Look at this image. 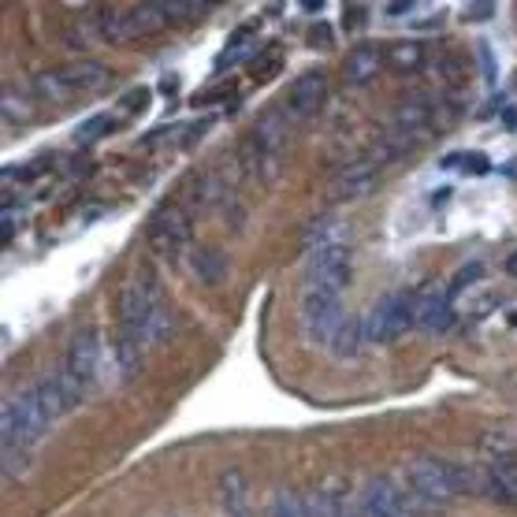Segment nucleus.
I'll use <instances>...</instances> for the list:
<instances>
[{
	"label": "nucleus",
	"instance_id": "27",
	"mask_svg": "<svg viewBox=\"0 0 517 517\" xmlns=\"http://www.w3.org/2000/svg\"><path fill=\"white\" fill-rule=\"evenodd\" d=\"M30 116V101H19V90H4V120H27Z\"/></svg>",
	"mask_w": 517,
	"mask_h": 517
},
{
	"label": "nucleus",
	"instance_id": "11",
	"mask_svg": "<svg viewBox=\"0 0 517 517\" xmlns=\"http://www.w3.org/2000/svg\"><path fill=\"white\" fill-rule=\"evenodd\" d=\"M358 517H417L395 477H369L354 495Z\"/></svg>",
	"mask_w": 517,
	"mask_h": 517
},
{
	"label": "nucleus",
	"instance_id": "19",
	"mask_svg": "<svg viewBox=\"0 0 517 517\" xmlns=\"http://www.w3.org/2000/svg\"><path fill=\"white\" fill-rule=\"evenodd\" d=\"M190 268H194V276H198L201 287H220L227 279V257L224 250H216V246H201V250H194V257H190Z\"/></svg>",
	"mask_w": 517,
	"mask_h": 517
},
{
	"label": "nucleus",
	"instance_id": "15",
	"mask_svg": "<svg viewBox=\"0 0 517 517\" xmlns=\"http://www.w3.org/2000/svg\"><path fill=\"white\" fill-rule=\"evenodd\" d=\"M328 101V79L324 71H305L302 79L294 82L291 93H287V120L302 123L309 116H317L320 108Z\"/></svg>",
	"mask_w": 517,
	"mask_h": 517
},
{
	"label": "nucleus",
	"instance_id": "2",
	"mask_svg": "<svg viewBox=\"0 0 517 517\" xmlns=\"http://www.w3.org/2000/svg\"><path fill=\"white\" fill-rule=\"evenodd\" d=\"M168 332H172V320L160 302L157 279L149 272H138L120 291V343H116V350H120L123 372H131L149 346L160 343Z\"/></svg>",
	"mask_w": 517,
	"mask_h": 517
},
{
	"label": "nucleus",
	"instance_id": "22",
	"mask_svg": "<svg viewBox=\"0 0 517 517\" xmlns=\"http://www.w3.org/2000/svg\"><path fill=\"white\" fill-rule=\"evenodd\" d=\"M361 343H365V324L346 317V324L339 328V335H335L332 350L339 354V358H354V354L361 350Z\"/></svg>",
	"mask_w": 517,
	"mask_h": 517
},
{
	"label": "nucleus",
	"instance_id": "21",
	"mask_svg": "<svg viewBox=\"0 0 517 517\" xmlns=\"http://www.w3.org/2000/svg\"><path fill=\"white\" fill-rule=\"evenodd\" d=\"M220 510L235 517L246 514V480L239 473H224L220 480Z\"/></svg>",
	"mask_w": 517,
	"mask_h": 517
},
{
	"label": "nucleus",
	"instance_id": "1",
	"mask_svg": "<svg viewBox=\"0 0 517 517\" xmlns=\"http://www.w3.org/2000/svg\"><path fill=\"white\" fill-rule=\"evenodd\" d=\"M82 398L64 384V376L53 372L38 384H30L27 391H19L4 402V417H0V432H4V469L8 477H15L23 465H27V454L34 451L49 428L64 417L67 410H75Z\"/></svg>",
	"mask_w": 517,
	"mask_h": 517
},
{
	"label": "nucleus",
	"instance_id": "6",
	"mask_svg": "<svg viewBox=\"0 0 517 517\" xmlns=\"http://www.w3.org/2000/svg\"><path fill=\"white\" fill-rule=\"evenodd\" d=\"M105 82H108L105 64H97V60H75V64L38 71L34 82H30V90H34V97H41V101H56V105H60V101H71V97L101 90Z\"/></svg>",
	"mask_w": 517,
	"mask_h": 517
},
{
	"label": "nucleus",
	"instance_id": "17",
	"mask_svg": "<svg viewBox=\"0 0 517 517\" xmlns=\"http://www.w3.org/2000/svg\"><path fill=\"white\" fill-rule=\"evenodd\" d=\"M309 517H358L354 514V495L343 484H320V488L302 491Z\"/></svg>",
	"mask_w": 517,
	"mask_h": 517
},
{
	"label": "nucleus",
	"instance_id": "23",
	"mask_svg": "<svg viewBox=\"0 0 517 517\" xmlns=\"http://www.w3.org/2000/svg\"><path fill=\"white\" fill-rule=\"evenodd\" d=\"M421 56H425V49L417 41H398L387 49V64L395 71H413V67H421Z\"/></svg>",
	"mask_w": 517,
	"mask_h": 517
},
{
	"label": "nucleus",
	"instance_id": "5",
	"mask_svg": "<svg viewBox=\"0 0 517 517\" xmlns=\"http://www.w3.org/2000/svg\"><path fill=\"white\" fill-rule=\"evenodd\" d=\"M283 149H287V120L276 116V112H268L261 120L253 123V131L242 138V149H239V164L246 179L253 183H268V179H276L279 164H283Z\"/></svg>",
	"mask_w": 517,
	"mask_h": 517
},
{
	"label": "nucleus",
	"instance_id": "8",
	"mask_svg": "<svg viewBox=\"0 0 517 517\" xmlns=\"http://www.w3.org/2000/svg\"><path fill=\"white\" fill-rule=\"evenodd\" d=\"M417 302H421L417 291H398L372 305L369 317L361 320L365 324V343H395L410 328H417Z\"/></svg>",
	"mask_w": 517,
	"mask_h": 517
},
{
	"label": "nucleus",
	"instance_id": "24",
	"mask_svg": "<svg viewBox=\"0 0 517 517\" xmlns=\"http://www.w3.org/2000/svg\"><path fill=\"white\" fill-rule=\"evenodd\" d=\"M268 517H309L305 510V495L302 491H279L272 506H268Z\"/></svg>",
	"mask_w": 517,
	"mask_h": 517
},
{
	"label": "nucleus",
	"instance_id": "30",
	"mask_svg": "<svg viewBox=\"0 0 517 517\" xmlns=\"http://www.w3.org/2000/svg\"><path fill=\"white\" fill-rule=\"evenodd\" d=\"M506 272H510V276H517V253L510 257V261H506Z\"/></svg>",
	"mask_w": 517,
	"mask_h": 517
},
{
	"label": "nucleus",
	"instance_id": "25",
	"mask_svg": "<svg viewBox=\"0 0 517 517\" xmlns=\"http://www.w3.org/2000/svg\"><path fill=\"white\" fill-rule=\"evenodd\" d=\"M108 131H112V116H90L86 123L75 127V142H97Z\"/></svg>",
	"mask_w": 517,
	"mask_h": 517
},
{
	"label": "nucleus",
	"instance_id": "29",
	"mask_svg": "<svg viewBox=\"0 0 517 517\" xmlns=\"http://www.w3.org/2000/svg\"><path fill=\"white\" fill-rule=\"evenodd\" d=\"M149 105V86H138L134 93H127L120 101V108L123 112H138V108H146Z\"/></svg>",
	"mask_w": 517,
	"mask_h": 517
},
{
	"label": "nucleus",
	"instance_id": "7",
	"mask_svg": "<svg viewBox=\"0 0 517 517\" xmlns=\"http://www.w3.org/2000/svg\"><path fill=\"white\" fill-rule=\"evenodd\" d=\"M168 12L164 4H131V8H101L97 12V30L105 41H134L153 38L160 30H168Z\"/></svg>",
	"mask_w": 517,
	"mask_h": 517
},
{
	"label": "nucleus",
	"instance_id": "14",
	"mask_svg": "<svg viewBox=\"0 0 517 517\" xmlns=\"http://www.w3.org/2000/svg\"><path fill=\"white\" fill-rule=\"evenodd\" d=\"M380 172H384V168L376 164V157L350 160L346 168L335 172L328 194H332V201H354V198H361V194H369L372 186H376V179H380Z\"/></svg>",
	"mask_w": 517,
	"mask_h": 517
},
{
	"label": "nucleus",
	"instance_id": "26",
	"mask_svg": "<svg viewBox=\"0 0 517 517\" xmlns=\"http://www.w3.org/2000/svg\"><path fill=\"white\" fill-rule=\"evenodd\" d=\"M480 276H484V265H480V261H473V265H462V272H458V276L451 279V287H447V291H451V298H458L465 287H473Z\"/></svg>",
	"mask_w": 517,
	"mask_h": 517
},
{
	"label": "nucleus",
	"instance_id": "13",
	"mask_svg": "<svg viewBox=\"0 0 517 517\" xmlns=\"http://www.w3.org/2000/svg\"><path fill=\"white\" fill-rule=\"evenodd\" d=\"M149 246L164 257V261H179L183 250L190 246V213L179 205H164L153 220H149Z\"/></svg>",
	"mask_w": 517,
	"mask_h": 517
},
{
	"label": "nucleus",
	"instance_id": "10",
	"mask_svg": "<svg viewBox=\"0 0 517 517\" xmlns=\"http://www.w3.org/2000/svg\"><path fill=\"white\" fill-rule=\"evenodd\" d=\"M343 324H346L343 294L305 291V298H302V328H305V335H309L313 343L332 346Z\"/></svg>",
	"mask_w": 517,
	"mask_h": 517
},
{
	"label": "nucleus",
	"instance_id": "12",
	"mask_svg": "<svg viewBox=\"0 0 517 517\" xmlns=\"http://www.w3.org/2000/svg\"><path fill=\"white\" fill-rule=\"evenodd\" d=\"M346 283H350V250L339 242H324L305 268V291L343 294Z\"/></svg>",
	"mask_w": 517,
	"mask_h": 517
},
{
	"label": "nucleus",
	"instance_id": "28",
	"mask_svg": "<svg viewBox=\"0 0 517 517\" xmlns=\"http://www.w3.org/2000/svg\"><path fill=\"white\" fill-rule=\"evenodd\" d=\"M164 12H168V19H198V15H205V8H201V4H164Z\"/></svg>",
	"mask_w": 517,
	"mask_h": 517
},
{
	"label": "nucleus",
	"instance_id": "9",
	"mask_svg": "<svg viewBox=\"0 0 517 517\" xmlns=\"http://www.w3.org/2000/svg\"><path fill=\"white\" fill-rule=\"evenodd\" d=\"M101 335L97 332H82L75 343L67 346L64 354V365H60V376H64V384L75 391L79 398H86L97 384V376H101Z\"/></svg>",
	"mask_w": 517,
	"mask_h": 517
},
{
	"label": "nucleus",
	"instance_id": "3",
	"mask_svg": "<svg viewBox=\"0 0 517 517\" xmlns=\"http://www.w3.org/2000/svg\"><path fill=\"white\" fill-rule=\"evenodd\" d=\"M398 484L406 491L413 514L432 517L451 503L454 495H465V491L480 495V469H469V465L447 462V458L421 454V458H413V462L402 469Z\"/></svg>",
	"mask_w": 517,
	"mask_h": 517
},
{
	"label": "nucleus",
	"instance_id": "20",
	"mask_svg": "<svg viewBox=\"0 0 517 517\" xmlns=\"http://www.w3.org/2000/svg\"><path fill=\"white\" fill-rule=\"evenodd\" d=\"M376 71H380V49H376V45H358V49L350 53V60H346V79L354 82V86L369 82Z\"/></svg>",
	"mask_w": 517,
	"mask_h": 517
},
{
	"label": "nucleus",
	"instance_id": "18",
	"mask_svg": "<svg viewBox=\"0 0 517 517\" xmlns=\"http://www.w3.org/2000/svg\"><path fill=\"white\" fill-rule=\"evenodd\" d=\"M454 324V298L451 291H425L417 302V328L428 335L451 332Z\"/></svg>",
	"mask_w": 517,
	"mask_h": 517
},
{
	"label": "nucleus",
	"instance_id": "4",
	"mask_svg": "<svg viewBox=\"0 0 517 517\" xmlns=\"http://www.w3.org/2000/svg\"><path fill=\"white\" fill-rule=\"evenodd\" d=\"M432 120H436V108L428 101L425 93H413L406 101H398V108L391 112V123L384 127V138H380V153H376V164L384 168L391 160L413 153V146H421L432 131Z\"/></svg>",
	"mask_w": 517,
	"mask_h": 517
},
{
	"label": "nucleus",
	"instance_id": "16",
	"mask_svg": "<svg viewBox=\"0 0 517 517\" xmlns=\"http://www.w3.org/2000/svg\"><path fill=\"white\" fill-rule=\"evenodd\" d=\"M480 495L495 503H517V454H499L480 469Z\"/></svg>",
	"mask_w": 517,
	"mask_h": 517
}]
</instances>
